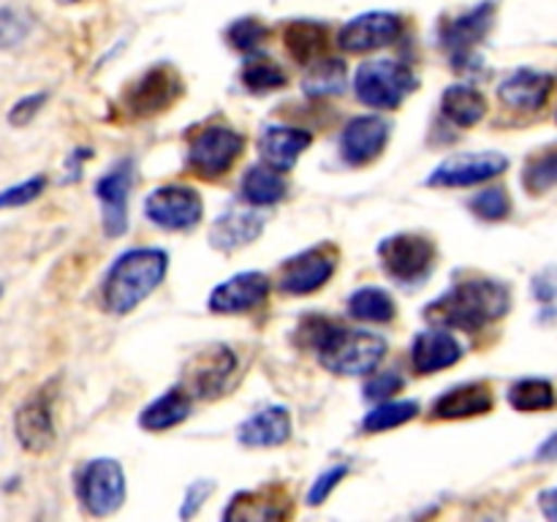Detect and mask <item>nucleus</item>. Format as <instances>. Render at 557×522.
Wrapping results in <instances>:
<instances>
[{
  "mask_svg": "<svg viewBox=\"0 0 557 522\" xmlns=\"http://www.w3.org/2000/svg\"><path fill=\"white\" fill-rule=\"evenodd\" d=\"M299 335L319 353V362L337 375H368L386 357L384 337L368 330H346L326 315H308L299 324Z\"/></svg>",
  "mask_w": 557,
  "mask_h": 522,
  "instance_id": "f257e3e1",
  "label": "nucleus"
},
{
  "mask_svg": "<svg viewBox=\"0 0 557 522\" xmlns=\"http://www.w3.org/2000/svg\"><path fill=\"white\" fill-rule=\"evenodd\" d=\"M511 294L500 281L490 277H471L460 281L441 294L430 308L424 310V319L435 326H451V330L476 332L493 321L504 319L509 313Z\"/></svg>",
  "mask_w": 557,
  "mask_h": 522,
  "instance_id": "f03ea898",
  "label": "nucleus"
},
{
  "mask_svg": "<svg viewBox=\"0 0 557 522\" xmlns=\"http://www.w3.org/2000/svg\"><path fill=\"white\" fill-rule=\"evenodd\" d=\"M169 270V256L158 248H134L120 256L103 277L101 302L109 313L125 315L150 297Z\"/></svg>",
  "mask_w": 557,
  "mask_h": 522,
  "instance_id": "7ed1b4c3",
  "label": "nucleus"
},
{
  "mask_svg": "<svg viewBox=\"0 0 557 522\" xmlns=\"http://www.w3.org/2000/svg\"><path fill=\"white\" fill-rule=\"evenodd\" d=\"M417 79H413L411 69L395 60H370V63L359 65L357 76H354V90L364 107L373 109H395L406 101L408 92L413 90Z\"/></svg>",
  "mask_w": 557,
  "mask_h": 522,
  "instance_id": "20e7f679",
  "label": "nucleus"
},
{
  "mask_svg": "<svg viewBox=\"0 0 557 522\" xmlns=\"http://www.w3.org/2000/svg\"><path fill=\"white\" fill-rule=\"evenodd\" d=\"M243 150V134H237L228 125H207L190 136L188 166L205 179L223 177L239 161Z\"/></svg>",
  "mask_w": 557,
  "mask_h": 522,
  "instance_id": "39448f33",
  "label": "nucleus"
},
{
  "mask_svg": "<svg viewBox=\"0 0 557 522\" xmlns=\"http://www.w3.org/2000/svg\"><path fill=\"white\" fill-rule=\"evenodd\" d=\"M76 495L92 517H109L125 500V473L117 460L98 457L90 460L76 476Z\"/></svg>",
  "mask_w": 557,
  "mask_h": 522,
  "instance_id": "423d86ee",
  "label": "nucleus"
},
{
  "mask_svg": "<svg viewBox=\"0 0 557 522\" xmlns=\"http://www.w3.org/2000/svg\"><path fill=\"white\" fill-rule=\"evenodd\" d=\"M379 256L395 281L417 283L433 270L435 245L422 234H395L379 245Z\"/></svg>",
  "mask_w": 557,
  "mask_h": 522,
  "instance_id": "0eeeda50",
  "label": "nucleus"
},
{
  "mask_svg": "<svg viewBox=\"0 0 557 522\" xmlns=\"http://www.w3.org/2000/svg\"><path fill=\"white\" fill-rule=\"evenodd\" d=\"M201 196L188 185H163L145 199V215L166 232H188L201 221Z\"/></svg>",
  "mask_w": 557,
  "mask_h": 522,
  "instance_id": "6e6552de",
  "label": "nucleus"
},
{
  "mask_svg": "<svg viewBox=\"0 0 557 522\" xmlns=\"http://www.w3.org/2000/svg\"><path fill=\"white\" fill-rule=\"evenodd\" d=\"M237 373V357L232 348L226 346H212L205 348L190 359L188 368L183 370V386L194 400H210V397L221 395L232 375Z\"/></svg>",
  "mask_w": 557,
  "mask_h": 522,
  "instance_id": "1a4fd4ad",
  "label": "nucleus"
},
{
  "mask_svg": "<svg viewBox=\"0 0 557 522\" xmlns=\"http://www.w3.org/2000/svg\"><path fill=\"white\" fill-rule=\"evenodd\" d=\"M495 3H482L476 9L466 11V14L455 16L451 22L441 25V44L449 52V60L455 69H468L473 63L476 47L484 41V36L493 27Z\"/></svg>",
  "mask_w": 557,
  "mask_h": 522,
  "instance_id": "9d476101",
  "label": "nucleus"
},
{
  "mask_svg": "<svg viewBox=\"0 0 557 522\" xmlns=\"http://www.w3.org/2000/svg\"><path fill=\"white\" fill-rule=\"evenodd\" d=\"M509 169V158L500 152H460L451 156L428 177L433 188H468V185L487 183Z\"/></svg>",
  "mask_w": 557,
  "mask_h": 522,
  "instance_id": "9b49d317",
  "label": "nucleus"
},
{
  "mask_svg": "<svg viewBox=\"0 0 557 522\" xmlns=\"http://www.w3.org/2000/svg\"><path fill=\"white\" fill-rule=\"evenodd\" d=\"M337 266V248L335 245H315L305 253L294 256L283 264L281 270V288L294 297H305V294L319 291L321 286L330 283Z\"/></svg>",
  "mask_w": 557,
  "mask_h": 522,
  "instance_id": "f8f14e48",
  "label": "nucleus"
},
{
  "mask_svg": "<svg viewBox=\"0 0 557 522\" xmlns=\"http://www.w3.org/2000/svg\"><path fill=\"white\" fill-rule=\"evenodd\" d=\"M52 391L49 386L38 389L36 395L27 397L14 417L16 440L30 455H44L54 446V411H52Z\"/></svg>",
  "mask_w": 557,
  "mask_h": 522,
  "instance_id": "ddd939ff",
  "label": "nucleus"
},
{
  "mask_svg": "<svg viewBox=\"0 0 557 522\" xmlns=\"http://www.w3.org/2000/svg\"><path fill=\"white\" fill-rule=\"evenodd\" d=\"M403 36V20L389 11H370V14L354 16L346 22L341 33H337V44L341 49L351 54L373 52V49H384L395 44Z\"/></svg>",
  "mask_w": 557,
  "mask_h": 522,
  "instance_id": "4468645a",
  "label": "nucleus"
},
{
  "mask_svg": "<svg viewBox=\"0 0 557 522\" xmlns=\"http://www.w3.org/2000/svg\"><path fill=\"white\" fill-rule=\"evenodd\" d=\"M134 185V163L125 158L117 161L96 183V196L101 201L103 232L109 237H120L128 228V194Z\"/></svg>",
  "mask_w": 557,
  "mask_h": 522,
  "instance_id": "2eb2a0df",
  "label": "nucleus"
},
{
  "mask_svg": "<svg viewBox=\"0 0 557 522\" xmlns=\"http://www.w3.org/2000/svg\"><path fill=\"white\" fill-rule=\"evenodd\" d=\"M267 297H270V277L264 272H239L210 294V310L223 315L250 313L261 308Z\"/></svg>",
  "mask_w": 557,
  "mask_h": 522,
  "instance_id": "dca6fc26",
  "label": "nucleus"
},
{
  "mask_svg": "<svg viewBox=\"0 0 557 522\" xmlns=\"http://www.w3.org/2000/svg\"><path fill=\"white\" fill-rule=\"evenodd\" d=\"M180 92H183V85H180L174 71L152 69L139 82H134L128 87V92H125V107L136 117H147V114H158L172 107Z\"/></svg>",
  "mask_w": 557,
  "mask_h": 522,
  "instance_id": "f3484780",
  "label": "nucleus"
},
{
  "mask_svg": "<svg viewBox=\"0 0 557 522\" xmlns=\"http://www.w3.org/2000/svg\"><path fill=\"white\" fill-rule=\"evenodd\" d=\"M389 141V123L375 114H362L346 125L341 136V150L351 166H364L384 152Z\"/></svg>",
  "mask_w": 557,
  "mask_h": 522,
  "instance_id": "a211bd4d",
  "label": "nucleus"
},
{
  "mask_svg": "<svg viewBox=\"0 0 557 522\" xmlns=\"http://www.w3.org/2000/svg\"><path fill=\"white\" fill-rule=\"evenodd\" d=\"M292 517V498L277 484H267L261 489L234 495L228 509L223 511V520H245V522H264V520H288Z\"/></svg>",
  "mask_w": 557,
  "mask_h": 522,
  "instance_id": "6ab92c4d",
  "label": "nucleus"
},
{
  "mask_svg": "<svg viewBox=\"0 0 557 522\" xmlns=\"http://www.w3.org/2000/svg\"><path fill=\"white\" fill-rule=\"evenodd\" d=\"M553 76L544 71L520 69L498 85V98L515 112H539L553 96Z\"/></svg>",
  "mask_w": 557,
  "mask_h": 522,
  "instance_id": "aec40b11",
  "label": "nucleus"
},
{
  "mask_svg": "<svg viewBox=\"0 0 557 522\" xmlns=\"http://www.w3.org/2000/svg\"><path fill=\"white\" fill-rule=\"evenodd\" d=\"M460 357H462V348L460 343L455 340L451 332L430 326V330L419 332V335L413 337L411 364L419 375L441 373V370L460 362Z\"/></svg>",
  "mask_w": 557,
  "mask_h": 522,
  "instance_id": "412c9836",
  "label": "nucleus"
},
{
  "mask_svg": "<svg viewBox=\"0 0 557 522\" xmlns=\"http://www.w3.org/2000/svg\"><path fill=\"white\" fill-rule=\"evenodd\" d=\"M493 389H490L484 381H476V384H462L444 391V395L433 402V417L444 419V422H451V419L484 417V413L493 411Z\"/></svg>",
  "mask_w": 557,
  "mask_h": 522,
  "instance_id": "4be33fe9",
  "label": "nucleus"
},
{
  "mask_svg": "<svg viewBox=\"0 0 557 522\" xmlns=\"http://www.w3.org/2000/svg\"><path fill=\"white\" fill-rule=\"evenodd\" d=\"M292 435V417L286 408L270 406L256 411L253 417L245 419L237 430L239 444L250 446V449H270V446L286 444Z\"/></svg>",
  "mask_w": 557,
  "mask_h": 522,
  "instance_id": "5701e85b",
  "label": "nucleus"
},
{
  "mask_svg": "<svg viewBox=\"0 0 557 522\" xmlns=\"http://www.w3.org/2000/svg\"><path fill=\"white\" fill-rule=\"evenodd\" d=\"M313 136L305 128H286V125H272L261 134L259 152L264 158L267 166L277 169V172H288L294 163L299 161L305 150L310 147Z\"/></svg>",
  "mask_w": 557,
  "mask_h": 522,
  "instance_id": "b1692460",
  "label": "nucleus"
},
{
  "mask_svg": "<svg viewBox=\"0 0 557 522\" xmlns=\"http://www.w3.org/2000/svg\"><path fill=\"white\" fill-rule=\"evenodd\" d=\"M264 228V217L250 210H228L212 223L210 239L218 250H237L253 243Z\"/></svg>",
  "mask_w": 557,
  "mask_h": 522,
  "instance_id": "393cba45",
  "label": "nucleus"
},
{
  "mask_svg": "<svg viewBox=\"0 0 557 522\" xmlns=\"http://www.w3.org/2000/svg\"><path fill=\"white\" fill-rule=\"evenodd\" d=\"M190 408H194V397L183 386H174V389H169L166 395L152 400L141 411L139 424L145 430H152V433H163V430H172L177 424H183L190 417Z\"/></svg>",
  "mask_w": 557,
  "mask_h": 522,
  "instance_id": "a878e982",
  "label": "nucleus"
},
{
  "mask_svg": "<svg viewBox=\"0 0 557 522\" xmlns=\"http://www.w3.org/2000/svg\"><path fill=\"white\" fill-rule=\"evenodd\" d=\"M441 112L457 128H471V125H476L487 114V98L476 87L455 85L441 98Z\"/></svg>",
  "mask_w": 557,
  "mask_h": 522,
  "instance_id": "bb28decb",
  "label": "nucleus"
},
{
  "mask_svg": "<svg viewBox=\"0 0 557 522\" xmlns=\"http://www.w3.org/2000/svg\"><path fill=\"white\" fill-rule=\"evenodd\" d=\"M286 179L272 166H250L248 174L243 177V185H239L243 199L253 207L275 204V201H281L286 196Z\"/></svg>",
  "mask_w": 557,
  "mask_h": 522,
  "instance_id": "cd10ccee",
  "label": "nucleus"
},
{
  "mask_svg": "<svg viewBox=\"0 0 557 522\" xmlns=\"http://www.w3.org/2000/svg\"><path fill=\"white\" fill-rule=\"evenodd\" d=\"M283 41L297 63L310 65L326 52V27L315 22H294L283 33Z\"/></svg>",
  "mask_w": 557,
  "mask_h": 522,
  "instance_id": "c85d7f7f",
  "label": "nucleus"
},
{
  "mask_svg": "<svg viewBox=\"0 0 557 522\" xmlns=\"http://www.w3.org/2000/svg\"><path fill=\"white\" fill-rule=\"evenodd\" d=\"M348 313L357 321H368V324H386V321L395 319V299L384 288L364 286L351 294Z\"/></svg>",
  "mask_w": 557,
  "mask_h": 522,
  "instance_id": "c756f323",
  "label": "nucleus"
},
{
  "mask_svg": "<svg viewBox=\"0 0 557 522\" xmlns=\"http://www.w3.org/2000/svg\"><path fill=\"white\" fill-rule=\"evenodd\" d=\"M509 402L520 413L553 411L557 406V391L547 378H522L509 389Z\"/></svg>",
  "mask_w": 557,
  "mask_h": 522,
  "instance_id": "7c9ffc66",
  "label": "nucleus"
},
{
  "mask_svg": "<svg viewBox=\"0 0 557 522\" xmlns=\"http://www.w3.org/2000/svg\"><path fill=\"white\" fill-rule=\"evenodd\" d=\"M522 188L531 196H544L557 188V145L544 147L531 156L522 169Z\"/></svg>",
  "mask_w": 557,
  "mask_h": 522,
  "instance_id": "2f4dec72",
  "label": "nucleus"
},
{
  "mask_svg": "<svg viewBox=\"0 0 557 522\" xmlns=\"http://www.w3.org/2000/svg\"><path fill=\"white\" fill-rule=\"evenodd\" d=\"M419 413L417 400H384L362 419L364 433H384V430H395L400 424L411 422Z\"/></svg>",
  "mask_w": 557,
  "mask_h": 522,
  "instance_id": "473e14b6",
  "label": "nucleus"
},
{
  "mask_svg": "<svg viewBox=\"0 0 557 522\" xmlns=\"http://www.w3.org/2000/svg\"><path fill=\"white\" fill-rule=\"evenodd\" d=\"M243 85L250 92H270L286 85V71L264 54H250L243 65Z\"/></svg>",
  "mask_w": 557,
  "mask_h": 522,
  "instance_id": "72a5a7b5",
  "label": "nucleus"
},
{
  "mask_svg": "<svg viewBox=\"0 0 557 522\" xmlns=\"http://www.w3.org/2000/svg\"><path fill=\"white\" fill-rule=\"evenodd\" d=\"M343 87H346V65L341 60L310 65V74L305 76L308 96H337V92H343Z\"/></svg>",
  "mask_w": 557,
  "mask_h": 522,
  "instance_id": "f704fd0d",
  "label": "nucleus"
},
{
  "mask_svg": "<svg viewBox=\"0 0 557 522\" xmlns=\"http://www.w3.org/2000/svg\"><path fill=\"white\" fill-rule=\"evenodd\" d=\"M533 299L539 302V319L544 324H555L557 321V266H547L539 272L531 283Z\"/></svg>",
  "mask_w": 557,
  "mask_h": 522,
  "instance_id": "c9c22d12",
  "label": "nucleus"
},
{
  "mask_svg": "<svg viewBox=\"0 0 557 522\" xmlns=\"http://www.w3.org/2000/svg\"><path fill=\"white\" fill-rule=\"evenodd\" d=\"M471 210L484 221H504L511 212V199L504 188H487L473 196Z\"/></svg>",
  "mask_w": 557,
  "mask_h": 522,
  "instance_id": "e433bc0d",
  "label": "nucleus"
},
{
  "mask_svg": "<svg viewBox=\"0 0 557 522\" xmlns=\"http://www.w3.org/2000/svg\"><path fill=\"white\" fill-rule=\"evenodd\" d=\"M44 188H47V177L44 174H36V177L25 179L20 185H11V188L0 190V210L30 204V201H36L44 194Z\"/></svg>",
  "mask_w": 557,
  "mask_h": 522,
  "instance_id": "4c0bfd02",
  "label": "nucleus"
},
{
  "mask_svg": "<svg viewBox=\"0 0 557 522\" xmlns=\"http://www.w3.org/2000/svg\"><path fill=\"white\" fill-rule=\"evenodd\" d=\"M27 30H30V22L14 9H0V49L16 47V44L25 41Z\"/></svg>",
  "mask_w": 557,
  "mask_h": 522,
  "instance_id": "58836bf2",
  "label": "nucleus"
},
{
  "mask_svg": "<svg viewBox=\"0 0 557 522\" xmlns=\"http://www.w3.org/2000/svg\"><path fill=\"white\" fill-rule=\"evenodd\" d=\"M226 36L228 41H232V47L245 49V52H248V49H256L261 41H264L267 27L256 20H239L228 27Z\"/></svg>",
  "mask_w": 557,
  "mask_h": 522,
  "instance_id": "ea45409f",
  "label": "nucleus"
},
{
  "mask_svg": "<svg viewBox=\"0 0 557 522\" xmlns=\"http://www.w3.org/2000/svg\"><path fill=\"white\" fill-rule=\"evenodd\" d=\"M44 103H47V92H33V96H25L22 101H16L14 109L9 112V123L16 125V128H22V125H27L38 112H41Z\"/></svg>",
  "mask_w": 557,
  "mask_h": 522,
  "instance_id": "a19ab883",
  "label": "nucleus"
},
{
  "mask_svg": "<svg viewBox=\"0 0 557 522\" xmlns=\"http://www.w3.org/2000/svg\"><path fill=\"white\" fill-rule=\"evenodd\" d=\"M400 389H403L400 375H397V373H381V375H375V378L370 381L368 386H364V397H368V400H373V402H384Z\"/></svg>",
  "mask_w": 557,
  "mask_h": 522,
  "instance_id": "79ce46f5",
  "label": "nucleus"
},
{
  "mask_svg": "<svg viewBox=\"0 0 557 522\" xmlns=\"http://www.w3.org/2000/svg\"><path fill=\"white\" fill-rule=\"evenodd\" d=\"M348 473V468L346 465H337V468H332V471H326V473H321L319 476V482L313 484V489H310V495H308V504L310 506H319V504H324L326 498H330V493L332 489L337 487V484L343 482V476H346Z\"/></svg>",
  "mask_w": 557,
  "mask_h": 522,
  "instance_id": "37998d69",
  "label": "nucleus"
},
{
  "mask_svg": "<svg viewBox=\"0 0 557 522\" xmlns=\"http://www.w3.org/2000/svg\"><path fill=\"white\" fill-rule=\"evenodd\" d=\"M212 489H215V484H212L210 478H199V482L190 484L188 493H185L183 511H180V517H183V520H188V517H194L196 511L201 509V504H205V500L210 498Z\"/></svg>",
  "mask_w": 557,
  "mask_h": 522,
  "instance_id": "c03bdc74",
  "label": "nucleus"
},
{
  "mask_svg": "<svg viewBox=\"0 0 557 522\" xmlns=\"http://www.w3.org/2000/svg\"><path fill=\"white\" fill-rule=\"evenodd\" d=\"M539 509H542V514L547 517V520L557 522V487L539 493Z\"/></svg>",
  "mask_w": 557,
  "mask_h": 522,
  "instance_id": "a18cd8bd",
  "label": "nucleus"
},
{
  "mask_svg": "<svg viewBox=\"0 0 557 522\" xmlns=\"http://www.w3.org/2000/svg\"><path fill=\"white\" fill-rule=\"evenodd\" d=\"M539 460H557V433L544 440L542 449H539Z\"/></svg>",
  "mask_w": 557,
  "mask_h": 522,
  "instance_id": "49530a36",
  "label": "nucleus"
},
{
  "mask_svg": "<svg viewBox=\"0 0 557 522\" xmlns=\"http://www.w3.org/2000/svg\"><path fill=\"white\" fill-rule=\"evenodd\" d=\"M60 3H79V0H60Z\"/></svg>",
  "mask_w": 557,
  "mask_h": 522,
  "instance_id": "de8ad7c7",
  "label": "nucleus"
},
{
  "mask_svg": "<svg viewBox=\"0 0 557 522\" xmlns=\"http://www.w3.org/2000/svg\"><path fill=\"white\" fill-rule=\"evenodd\" d=\"M0 294H3V283H0Z\"/></svg>",
  "mask_w": 557,
  "mask_h": 522,
  "instance_id": "09e8293b",
  "label": "nucleus"
}]
</instances>
